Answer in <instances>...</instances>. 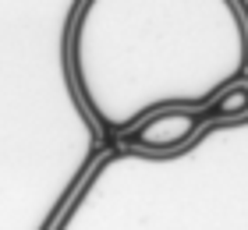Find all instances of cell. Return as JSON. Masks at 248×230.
Returning <instances> with one entry per match:
<instances>
[{"label": "cell", "instance_id": "6da1fadb", "mask_svg": "<svg viewBox=\"0 0 248 230\" xmlns=\"http://www.w3.org/2000/svg\"><path fill=\"white\" fill-rule=\"evenodd\" d=\"M64 57L89 121L124 138L153 113L206 110L248 82V18L241 0H78Z\"/></svg>", "mask_w": 248, "mask_h": 230}, {"label": "cell", "instance_id": "7a4b0ae2", "mask_svg": "<svg viewBox=\"0 0 248 230\" xmlns=\"http://www.w3.org/2000/svg\"><path fill=\"white\" fill-rule=\"evenodd\" d=\"M50 230H248V117L213 121L177 153L110 149Z\"/></svg>", "mask_w": 248, "mask_h": 230}, {"label": "cell", "instance_id": "3957f363", "mask_svg": "<svg viewBox=\"0 0 248 230\" xmlns=\"http://www.w3.org/2000/svg\"><path fill=\"white\" fill-rule=\"evenodd\" d=\"M206 124H209L206 110H163V113L145 117L121 142H124V149H139V153H177Z\"/></svg>", "mask_w": 248, "mask_h": 230}, {"label": "cell", "instance_id": "277c9868", "mask_svg": "<svg viewBox=\"0 0 248 230\" xmlns=\"http://www.w3.org/2000/svg\"><path fill=\"white\" fill-rule=\"evenodd\" d=\"M248 117V82H234L206 107V121H245Z\"/></svg>", "mask_w": 248, "mask_h": 230}]
</instances>
